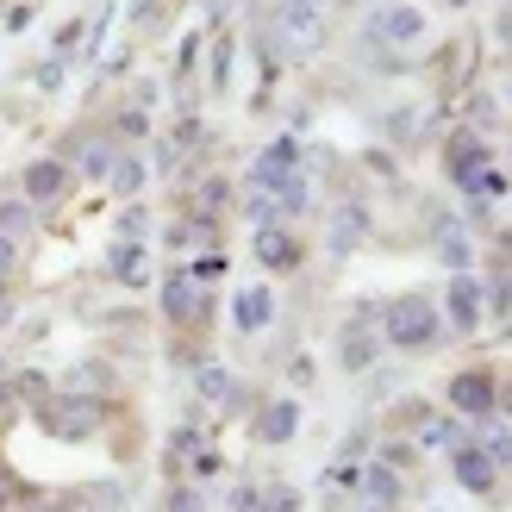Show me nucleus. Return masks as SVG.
Instances as JSON below:
<instances>
[{
  "mask_svg": "<svg viewBox=\"0 0 512 512\" xmlns=\"http://www.w3.org/2000/svg\"><path fill=\"white\" fill-rule=\"evenodd\" d=\"M444 338V313L431 294H394L381 306V350H431Z\"/></svg>",
  "mask_w": 512,
  "mask_h": 512,
  "instance_id": "f257e3e1",
  "label": "nucleus"
},
{
  "mask_svg": "<svg viewBox=\"0 0 512 512\" xmlns=\"http://www.w3.org/2000/svg\"><path fill=\"white\" fill-rule=\"evenodd\" d=\"M32 419H38V431H50V438H63V444H88L107 413H100V400H94V394L57 388L44 406H32Z\"/></svg>",
  "mask_w": 512,
  "mask_h": 512,
  "instance_id": "f03ea898",
  "label": "nucleus"
},
{
  "mask_svg": "<svg viewBox=\"0 0 512 512\" xmlns=\"http://www.w3.org/2000/svg\"><path fill=\"white\" fill-rule=\"evenodd\" d=\"M444 400L456 419H488V413H506V381L500 369H463V375H450Z\"/></svg>",
  "mask_w": 512,
  "mask_h": 512,
  "instance_id": "7ed1b4c3",
  "label": "nucleus"
},
{
  "mask_svg": "<svg viewBox=\"0 0 512 512\" xmlns=\"http://www.w3.org/2000/svg\"><path fill=\"white\" fill-rule=\"evenodd\" d=\"M19 194L32 200L38 213H50V207H63V200L75 194V169L63 157H32V163L19 169Z\"/></svg>",
  "mask_w": 512,
  "mask_h": 512,
  "instance_id": "20e7f679",
  "label": "nucleus"
},
{
  "mask_svg": "<svg viewBox=\"0 0 512 512\" xmlns=\"http://www.w3.org/2000/svg\"><path fill=\"white\" fill-rule=\"evenodd\" d=\"M488 163H494V138L469 132V125H463V132H450V138H444V175H450V182L463 188V194H469V182H475V175L488 169Z\"/></svg>",
  "mask_w": 512,
  "mask_h": 512,
  "instance_id": "39448f33",
  "label": "nucleus"
},
{
  "mask_svg": "<svg viewBox=\"0 0 512 512\" xmlns=\"http://www.w3.org/2000/svg\"><path fill=\"white\" fill-rule=\"evenodd\" d=\"M163 313H169V325H200L207 319V281H194V269H169L163 275Z\"/></svg>",
  "mask_w": 512,
  "mask_h": 512,
  "instance_id": "423d86ee",
  "label": "nucleus"
},
{
  "mask_svg": "<svg viewBox=\"0 0 512 512\" xmlns=\"http://www.w3.org/2000/svg\"><path fill=\"white\" fill-rule=\"evenodd\" d=\"M300 169V138L288 132V138H275V144H263L250 157V169H244V188H256V194H269L281 175H294Z\"/></svg>",
  "mask_w": 512,
  "mask_h": 512,
  "instance_id": "0eeeda50",
  "label": "nucleus"
},
{
  "mask_svg": "<svg viewBox=\"0 0 512 512\" xmlns=\"http://www.w3.org/2000/svg\"><path fill=\"white\" fill-rule=\"evenodd\" d=\"M369 38L406 50V44H419V38H425V13H419V7H406V0H388V7H375V13H369Z\"/></svg>",
  "mask_w": 512,
  "mask_h": 512,
  "instance_id": "6e6552de",
  "label": "nucleus"
},
{
  "mask_svg": "<svg viewBox=\"0 0 512 512\" xmlns=\"http://www.w3.org/2000/svg\"><path fill=\"white\" fill-rule=\"evenodd\" d=\"M250 256H256V263H263L269 275H294L306 250H300V238H294V225H256Z\"/></svg>",
  "mask_w": 512,
  "mask_h": 512,
  "instance_id": "1a4fd4ad",
  "label": "nucleus"
},
{
  "mask_svg": "<svg viewBox=\"0 0 512 512\" xmlns=\"http://www.w3.org/2000/svg\"><path fill=\"white\" fill-rule=\"evenodd\" d=\"M438 313H444V331H463V338H469V331H481V281L463 269V275H450V288H444V306H438Z\"/></svg>",
  "mask_w": 512,
  "mask_h": 512,
  "instance_id": "9d476101",
  "label": "nucleus"
},
{
  "mask_svg": "<svg viewBox=\"0 0 512 512\" xmlns=\"http://www.w3.org/2000/svg\"><path fill=\"white\" fill-rule=\"evenodd\" d=\"M275 32H281V44H288L294 57H313V50L325 44V13L319 7H288V0H281Z\"/></svg>",
  "mask_w": 512,
  "mask_h": 512,
  "instance_id": "9b49d317",
  "label": "nucleus"
},
{
  "mask_svg": "<svg viewBox=\"0 0 512 512\" xmlns=\"http://www.w3.org/2000/svg\"><path fill=\"white\" fill-rule=\"evenodd\" d=\"M294 431H300V400H263L256 406V425H250V438L256 444H269V450H281V444H294Z\"/></svg>",
  "mask_w": 512,
  "mask_h": 512,
  "instance_id": "f8f14e48",
  "label": "nucleus"
},
{
  "mask_svg": "<svg viewBox=\"0 0 512 512\" xmlns=\"http://www.w3.org/2000/svg\"><path fill=\"white\" fill-rule=\"evenodd\" d=\"M113 157H119L113 138H69V144H63V163L75 169V182H107Z\"/></svg>",
  "mask_w": 512,
  "mask_h": 512,
  "instance_id": "ddd939ff",
  "label": "nucleus"
},
{
  "mask_svg": "<svg viewBox=\"0 0 512 512\" xmlns=\"http://www.w3.org/2000/svg\"><path fill=\"white\" fill-rule=\"evenodd\" d=\"M450 475H456V488H469V494H494L500 488V469L475 444H456L450 450Z\"/></svg>",
  "mask_w": 512,
  "mask_h": 512,
  "instance_id": "4468645a",
  "label": "nucleus"
},
{
  "mask_svg": "<svg viewBox=\"0 0 512 512\" xmlns=\"http://www.w3.org/2000/svg\"><path fill=\"white\" fill-rule=\"evenodd\" d=\"M375 356H381V331H369V325H344L338 331V363H344V375L375 369Z\"/></svg>",
  "mask_w": 512,
  "mask_h": 512,
  "instance_id": "2eb2a0df",
  "label": "nucleus"
},
{
  "mask_svg": "<svg viewBox=\"0 0 512 512\" xmlns=\"http://www.w3.org/2000/svg\"><path fill=\"white\" fill-rule=\"evenodd\" d=\"M107 269H113V281H125V288H150V244L113 238V250H107Z\"/></svg>",
  "mask_w": 512,
  "mask_h": 512,
  "instance_id": "dca6fc26",
  "label": "nucleus"
},
{
  "mask_svg": "<svg viewBox=\"0 0 512 512\" xmlns=\"http://www.w3.org/2000/svg\"><path fill=\"white\" fill-rule=\"evenodd\" d=\"M269 319H275V294H269V288H238V300H232V325L244 331V338L269 331Z\"/></svg>",
  "mask_w": 512,
  "mask_h": 512,
  "instance_id": "f3484780",
  "label": "nucleus"
},
{
  "mask_svg": "<svg viewBox=\"0 0 512 512\" xmlns=\"http://www.w3.org/2000/svg\"><path fill=\"white\" fill-rule=\"evenodd\" d=\"M363 232H369V207H363V200H350V207H338V213H331V256H350L356 244H363Z\"/></svg>",
  "mask_w": 512,
  "mask_h": 512,
  "instance_id": "a211bd4d",
  "label": "nucleus"
},
{
  "mask_svg": "<svg viewBox=\"0 0 512 512\" xmlns=\"http://www.w3.org/2000/svg\"><path fill=\"white\" fill-rule=\"evenodd\" d=\"M356 488L369 494V506H381V512H388V506H400L406 481H400V469H394V463H369V469H363V481H356Z\"/></svg>",
  "mask_w": 512,
  "mask_h": 512,
  "instance_id": "6ab92c4d",
  "label": "nucleus"
},
{
  "mask_svg": "<svg viewBox=\"0 0 512 512\" xmlns=\"http://www.w3.org/2000/svg\"><path fill=\"white\" fill-rule=\"evenodd\" d=\"M0 232H7L13 244H25V238L38 232V207H32V200H25L19 188H13V194H0Z\"/></svg>",
  "mask_w": 512,
  "mask_h": 512,
  "instance_id": "aec40b11",
  "label": "nucleus"
},
{
  "mask_svg": "<svg viewBox=\"0 0 512 512\" xmlns=\"http://www.w3.org/2000/svg\"><path fill=\"white\" fill-rule=\"evenodd\" d=\"M144 182H150V163H144V157H132V150H119L113 169H107V188H113L119 200H138V194H144Z\"/></svg>",
  "mask_w": 512,
  "mask_h": 512,
  "instance_id": "412c9836",
  "label": "nucleus"
},
{
  "mask_svg": "<svg viewBox=\"0 0 512 512\" xmlns=\"http://www.w3.org/2000/svg\"><path fill=\"white\" fill-rule=\"evenodd\" d=\"M194 394H200V400H213V406H238V381H232V369L200 363V369H194Z\"/></svg>",
  "mask_w": 512,
  "mask_h": 512,
  "instance_id": "4be33fe9",
  "label": "nucleus"
},
{
  "mask_svg": "<svg viewBox=\"0 0 512 512\" xmlns=\"http://www.w3.org/2000/svg\"><path fill=\"white\" fill-rule=\"evenodd\" d=\"M475 450L488 456L494 469H506V456H512V444H506V413H488V419H481V431H475Z\"/></svg>",
  "mask_w": 512,
  "mask_h": 512,
  "instance_id": "5701e85b",
  "label": "nucleus"
},
{
  "mask_svg": "<svg viewBox=\"0 0 512 512\" xmlns=\"http://www.w3.org/2000/svg\"><path fill=\"white\" fill-rule=\"evenodd\" d=\"M419 444L425 450H456V444H469V431H463V419H425Z\"/></svg>",
  "mask_w": 512,
  "mask_h": 512,
  "instance_id": "b1692460",
  "label": "nucleus"
},
{
  "mask_svg": "<svg viewBox=\"0 0 512 512\" xmlns=\"http://www.w3.org/2000/svg\"><path fill=\"white\" fill-rule=\"evenodd\" d=\"M438 256H444L456 275L469 269V238H463V225H456V219H444V225H438Z\"/></svg>",
  "mask_w": 512,
  "mask_h": 512,
  "instance_id": "393cba45",
  "label": "nucleus"
},
{
  "mask_svg": "<svg viewBox=\"0 0 512 512\" xmlns=\"http://www.w3.org/2000/svg\"><path fill=\"white\" fill-rule=\"evenodd\" d=\"M69 388L100 400V394H113V369L107 363H82V369H69Z\"/></svg>",
  "mask_w": 512,
  "mask_h": 512,
  "instance_id": "a878e982",
  "label": "nucleus"
},
{
  "mask_svg": "<svg viewBox=\"0 0 512 512\" xmlns=\"http://www.w3.org/2000/svg\"><path fill=\"white\" fill-rule=\"evenodd\" d=\"M475 125H469V132H481V138H488V132H506V107H500V100L494 94H475Z\"/></svg>",
  "mask_w": 512,
  "mask_h": 512,
  "instance_id": "bb28decb",
  "label": "nucleus"
},
{
  "mask_svg": "<svg viewBox=\"0 0 512 512\" xmlns=\"http://www.w3.org/2000/svg\"><path fill=\"white\" fill-rule=\"evenodd\" d=\"M132 138H150V107H125L113 119V144H132Z\"/></svg>",
  "mask_w": 512,
  "mask_h": 512,
  "instance_id": "cd10ccee",
  "label": "nucleus"
},
{
  "mask_svg": "<svg viewBox=\"0 0 512 512\" xmlns=\"http://www.w3.org/2000/svg\"><path fill=\"white\" fill-rule=\"evenodd\" d=\"M263 512H300L294 481H263Z\"/></svg>",
  "mask_w": 512,
  "mask_h": 512,
  "instance_id": "c85d7f7f",
  "label": "nucleus"
},
{
  "mask_svg": "<svg viewBox=\"0 0 512 512\" xmlns=\"http://www.w3.org/2000/svg\"><path fill=\"white\" fill-rule=\"evenodd\" d=\"M119 238H132V244H150V213L138 207V200H132V207L119 213Z\"/></svg>",
  "mask_w": 512,
  "mask_h": 512,
  "instance_id": "c756f323",
  "label": "nucleus"
},
{
  "mask_svg": "<svg viewBox=\"0 0 512 512\" xmlns=\"http://www.w3.org/2000/svg\"><path fill=\"white\" fill-rule=\"evenodd\" d=\"M163 512H207V500H200V488H194V481H175V488H169V500H163Z\"/></svg>",
  "mask_w": 512,
  "mask_h": 512,
  "instance_id": "7c9ffc66",
  "label": "nucleus"
},
{
  "mask_svg": "<svg viewBox=\"0 0 512 512\" xmlns=\"http://www.w3.org/2000/svg\"><path fill=\"white\" fill-rule=\"evenodd\" d=\"M225 200H232V182H219V175H213V182H200V213L194 219H213Z\"/></svg>",
  "mask_w": 512,
  "mask_h": 512,
  "instance_id": "2f4dec72",
  "label": "nucleus"
},
{
  "mask_svg": "<svg viewBox=\"0 0 512 512\" xmlns=\"http://www.w3.org/2000/svg\"><path fill=\"white\" fill-rule=\"evenodd\" d=\"M356 481H363V469H356V463H331L325 469V488L331 494H356Z\"/></svg>",
  "mask_w": 512,
  "mask_h": 512,
  "instance_id": "473e14b6",
  "label": "nucleus"
},
{
  "mask_svg": "<svg viewBox=\"0 0 512 512\" xmlns=\"http://www.w3.org/2000/svg\"><path fill=\"white\" fill-rule=\"evenodd\" d=\"M232 512H263V481H238V488H232Z\"/></svg>",
  "mask_w": 512,
  "mask_h": 512,
  "instance_id": "72a5a7b5",
  "label": "nucleus"
},
{
  "mask_svg": "<svg viewBox=\"0 0 512 512\" xmlns=\"http://www.w3.org/2000/svg\"><path fill=\"white\" fill-rule=\"evenodd\" d=\"M232 82V38H219V50H213V88H225Z\"/></svg>",
  "mask_w": 512,
  "mask_h": 512,
  "instance_id": "f704fd0d",
  "label": "nucleus"
},
{
  "mask_svg": "<svg viewBox=\"0 0 512 512\" xmlns=\"http://www.w3.org/2000/svg\"><path fill=\"white\" fill-rule=\"evenodd\" d=\"M32 82H38L44 94H57V88H63V57H50V63H38V75H32Z\"/></svg>",
  "mask_w": 512,
  "mask_h": 512,
  "instance_id": "c9c22d12",
  "label": "nucleus"
},
{
  "mask_svg": "<svg viewBox=\"0 0 512 512\" xmlns=\"http://www.w3.org/2000/svg\"><path fill=\"white\" fill-rule=\"evenodd\" d=\"M13 269H19V244H13L7 232H0V275H7V281H13Z\"/></svg>",
  "mask_w": 512,
  "mask_h": 512,
  "instance_id": "e433bc0d",
  "label": "nucleus"
},
{
  "mask_svg": "<svg viewBox=\"0 0 512 512\" xmlns=\"http://www.w3.org/2000/svg\"><path fill=\"white\" fill-rule=\"evenodd\" d=\"M75 38H82V19H69L63 32H57V57H63V50H75Z\"/></svg>",
  "mask_w": 512,
  "mask_h": 512,
  "instance_id": "4c0bfd02",
  "label": "nucleus"
},
{
  "mask_svg": "<svg viewBox=\"0 0 512 512\" xmlns=\"http://www.w3.org/2000/svg\"><path fill=\"white\" fill-rule=\"evenodd\" d=\"M25 25H32V7H25V0H19V7L7 13V32H25Z\"/></svg>",
  "mask_w": 512,
  "mask_h": 512,
  "instance_id": "58836bf2",
  "label": "nucleus"
},
{
  "mask_svg": "<svg viewBox=\"0 0 512 512\" xmlns=\"http://www.w3.org/2000/svg\"><path fill=\"white\" fill-rule=\"evenodd\" d=\"M7 375H13V369H7V356H0V388H7Z\"/></svg>",
  "mask_w": 512,
  "mask_h": 512,
  "instance_id": "ea45409f",
  "label": "nucleus"
},
{
  "mask_svg": "<svg viewBox=\"0 0 512 512\" xmlns=\"http://www.w3.org/2000/svg\"><path fill=\"white\" fill-rule=\"evenodd\" d=\"M288 7H325V0H288Z\"/></svg>",
  "mask_w": 512,
  "mask_h": 512,
  "instance_id": "a19ab883",
  "label": "nucleus"
},
{
  "mask_svg": "<svg viewBox=\"0 0 512 512\" xmlns=\"http://www.w3.org/2000/svg\"><path fill=\"white\" fill-rule=\"evenodd\" d=\"M0 300H7V275H0Z\"/></svg>",
  "mask_w": 512,
  "mask_h": 512,
  "instance_id": "79ce46f5",
  "label": "nucleus"
},
{
  "mask_svg": "<svg viewBox=\"0 0 512 512\" xmlns=\"http://www.w3.org/2000/svg\"><path fill=\"white\" fill-rule=\"evenodd\" d=\"M450 7H469V0H450Z\"/></svg>",
  "mask_w": 512,
  "mask_h": 512,
  "instance_id": "37998d69",
  "label": "nucleus"
},
{
  "mask_svg": "<svg viewBox=\"0 0 512 512\" xmlns=\"http://www.w3.org/2000/svg\"><path fill=\"white\" fill-rule=\"evenodd\" d=\"M0 512H7V500H0Z\"/></svg>",
  "mask_w": 512,
  "mask_h": 512,
  "instance_id": "c03bdc74",
  "label": "nucleus"
}]
</instances>
